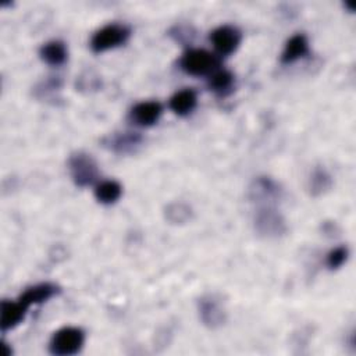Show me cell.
<instances>
[{
    "label": "cell",
    "instance_id": "1",
    "mask_svg": "<svg viewBox=\"0 0 356 356\" xmlns=\"http://www.w3.org/2000/svg\"><path fill=\"white\" fill-rule=\"evenodd\" d=\"M253 227L256 234L264 239H280L288 232L286 220L275 206H259Z\"/></svg>",
    "mask_w": 356,
    "mask_h": 356
},
{
    "label": "cell",
    "instance_id": "2",
    "mask_svg": "<svg viewBox=\"0 0 356 356\" xmlns=\"http://www.w3.org/2000/svg\"><path fill=\"white\" fill-rule=\"evenodd\" d=\"M220 57L204 49H189L179 58V68L192 76L211 75L220 68Z\"/></svg>",
    "mask_w": 356,
    "mask_h": 356
},
{
    "label": "cell",
    "instance_id": "3",
    "mask_svg": "<svg viewBox=\"0 0 356 356\" xmlns=\"http://www.w3.org/2000/svg\"><path fill=\"white\" fill-rule=\"evenodd\" d=\"M131 28L125 24H107L97 29L90 38V50L93 53H103L120 47L128 42Z\"/></svg>",
    "mask_w": 356,
    "mask_h": 356
},
{
    "label": "cell",
    "instance_id": "4",
    "mask_svg": "<svg viewBox=\"0 0 356 356\" xmlns=\"http://www.w3.org/2000/svg\"><path fill=\"white\" fill-rule=\"evenodd\" d=\"M68 171L72 182L78 188L93 185L99 178L97 163L86 152H75L68 157Z\"/></svg>",
    "mask_w": 356,
    "mask_h": 356
},
{
    "label": "cell",
    "instance_id": "5",
    "mask_svg": "<svg viewBox=\"0 0 356 356\" xmlns=\"http://www.w3.org/2000/svg\"><path fill=\"white\" fill-rule=\"evenodd\" d=\"M85 343V332L79 327H63L57 330L50 342L49 352L54 356H72L81 352Z\"/></svg>",
    "mask_w": 356,
    "mask_h": 356
},
{
    "label": "cell",
    "instance_id": "6",
    "mask_svg": "<svg viewBox=\"0 0 356 356\" xmlns=\"http://www.w3.org/2000/svg\"><path fill=\"white\" fill-rule=\"evenodd\" d=\"M202 324L210 330H217L227 323L225 303L217 293H204L196 303Z\"/></svg>",
    "mask_w": 356,
    "mask_h": 356
},
{
    "label": "cell",
    "instance_id": "7",
    "mask_svg": "<svg viewBox=\"0 0 356 356\" xmlns=\"http://www.w3.org/2000/svg\"><path fill=\"white\" fill-rule=\"evenodd\" d=\"M282 186L268 175L256 177L248 188V197L252 203H256L257 207L275 206V203L282 199Z\"/></svg>",
    "mask_w": 356,
    "mask_h": 356
},
{
    "label": "cell",
    "instance_id": "8",
    "mask_svg": "<svg viewBox=\"0 0 356 356\" xmlns=\"http://www.w3.org/2000/svg\"><path fill=\"white\" fill-rule=\"evenodd\" d=\"M210 42L220 56L232 54L242 42V32L234 25H220L210 33Z\"/></svg>",
    "mask_w": 356,
    "mask_h": 356
},
{
    "label": "cell",
    "instance_id": "9",
    "mask_svg": "<svg viewBox=\"0 0 356 356\" xmlns=\"http://www.w3.org/2000/svg\"><path fill=\"white\" fill-rule=\"evenodd\" d=\"M143 142V136L139 132L124 131V132H113L102 138L100 143L104 149L115 153V154H131L135 153Z\"/></svg>",
    "mask_w": 356,
    "mask_h": 356
},
{
    "label": "cell",
    "instance_id": "10",
    "mask_svg": "<svg viewBox=\"0 0 356 356\" xmlns=\"http://www.w3.org/2000/svg\"><path fill=\"white\" fill-rule=\"evenodd\" d=\"M161 114H163L161 103L156 100L139 102L131 108L129 120L138 127H152L159 121Z\"/></svg>",
    "mask_w": 356,
    "mask_h": 356
},
{
    "label": "cell",
    "instance_id": "11",
    "mask_svg": "<svg viewBox=\"0 0 356 356\" xmlns=\"http://www.w3.org/2000/svg\"><path fill=\"white\" fill-rule=\"evenodd\" d=\"M28 309L21 300L11 302V300H1L0 305V327L1 332L6 334L7 331L19 325L28 313Z\"/></svg>",
    "mask_w": 356,
    "mask_h": 356
},
{
    "label": "cell",
    "instance_id": "12",
    "mask_svg": "<svg viewBox=\"0 0 356 356\" xmlns=\"http://www.w3.org/2000/svg\"><path fill=\"white\" fill-rule=\"evenodd\" d=\"M61 292V288L54 282H40L32 286H28L18 298L26 307L32 305H40L47 302L49 299L57 296Z\"/></svg>",
    "mask_w": 356,
    "mask_h": 356
},
{
    "label": "cell",
    "instance_id": "13",
    "mask_svg": "<svg viewBox=\"0 0 356 356\" xmlns=\"http://www.w3.org/2000/svg\"><path fill=\"white\" fill-rule=\"evenodd\" d=\"M309 51H310V47H309L307 36L305 33H295L286 40L284 50L281 53L280 61L281 64H292L306 57Z\"/></svg>",
    "mask_w": 356,
    "mask_h": 356
},
{
    "label": "cell",
    "instance_id": "14",
    "mask_svg": "<svg viewBox=\"0 0 356 356\" xmlns=\"http://www.w3.org/2000/svg\"><path fill=\"white\" fill-rule=\"evenodd\" d=\"M196 104H197V95H196V90L191 88H185L175 92L168 102L171 111L179 117L189 115L195 110Z\"/></svg>",
    "mask_w": 356,
    "mask_h": 356
},
{
    "label": "cell",
    "instance_id": "15",
    "mask_svg": "<svg viewBox=\"0 0 356 356\" xmlns=\"http://www.w3.org/2000/svg\"><path fill=\"white\" fill-rule=\"evenodd\" d=\"M334 185V179L331 174L323 167V165H316L307 179V191L312 197H320L330 192V189Z\"/></svg>",
    "mask_w": 356,
    "mask_h": 356
},
{
    "label": "cell",
    "instance_id": "16",
    "mask_svg": "<svg viewBox=\"0 0 356 356\" xmlns=\"http://www.w3.org/2000/svg\"><path fill=\"white\" fill-rule=\"evenodd\" d=\"M235 86V76L231 71L228 70H221L218 68L217 71H214L211 75H209V81H207V88L220 97H225L228 95L232 93Z\"/></svg>",
    "mask_w": 356,
    "mask_h": 356
},
{
    "label": "cell",
    "instance_id": "17",
    "mask_svg": "<svg viewBox=\"0 0 356 356\" xmlns=\"http://www.w3.org/2000/svg\"><path fill=\"white\" fill-rule=\"evenodd\" d=\"M39 56L42 61L51 67H60L63 65L68 58V50L64 42L61 40H50L46 42L39 49Z\"/></svg>",
    "mask_w": 356,
    "mask_h": 356
},
{
    "label": "cell",
    "instance_id": "18",
    "mask_svg": "<svg viewBox=\"0 0 356 356\" xmlns=\"http://www.w3.org/2000/svg\"><path fill=\"white\" fill-rule=\"evenodd\" d=\"M95 197L102 204H114L122 195V186L115 179L100 181L95 186Z\"/></svg>",
    "mask_w": 356,
    "mask_h": 356
},
{
    "label": "cell",
    "instance_id": "19",
    "mask_svg": "<svg viewBox=\"0 0 356 356\" xmlns=\"http://www.w3.org/2000/svg\"><path fill=\"white\" fill-rule=\"evenodd\" d=\"M193 210L185 202H171L164 209V218L174 225H182L192 220Z\"/></svg>",
    "mask_w": 356,
    "mask_h": 356
},
{
    "label": "cell",
    "instance_id": "20",
    "mask_svg": "<svg viewBox=\"0 0 356 356\" xmlns=\"http://www.w3.org/2000/svg\"><path fill=\"white\" fill-rule=\"evenodd\" d=\"M348 256H349V249L343 245H339V246L331 249L325 256L327 268L328 270H338L348 260Z\"/></svg>",
    "mask_w": 356,
    "mask_h": 356
},
{
    "label": "cell",
    "instance_id": "21",
    "mask_svg": "<svg viewBox=\"0 0 356 356\" xmlns=\"http://www.w3.org/2000/svg\"><path fill=\"white\" fill-rule=\"evenodd\" d=\"M60 88H61L60 78H49L36 86L35 93L39 97H47L50 93H56Z\"/></svg>",
    "mask_w": 356,
    "mask_h": 356
}]
</instances>
